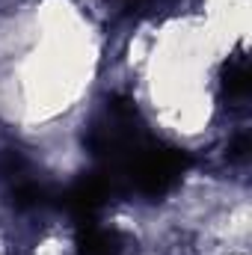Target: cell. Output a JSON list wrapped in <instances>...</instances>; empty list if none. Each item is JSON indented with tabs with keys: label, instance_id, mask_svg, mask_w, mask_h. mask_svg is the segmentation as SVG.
Returning a JSON list of instances; mask_svg holds the SVG:
<instances>
[{
	"label": "cell",
	"instance_id": "obj_1",
	"mask_svg": "<svg viewBox=\"0 0 252 255\" xmlns=\"http://www.w3.org/2000/svg\"><path fill=\"white\" fill-rule=\"evenodd\" d=\"M187 169H190V154L184 148L148 136L142 142V148L119 172L116 187H130L145 199H160L184 178Z\"/></svg>",
	"mask_w": 252,
	"mask_h": 255
},
{
	"label": "cell",
	"instance_id": "obj_2",
	"mask_svg": "<svg viewBox=\"0 0 252 255\" xmlns=\"http://www.w3.org/2000/svg\"><path fill=\"white\" fill-rule=\"evenodd\" d=\"M113 193L116 187L104 172H86L74 184H68L60 199H63V208L77 223H86V220H95V214L110 202Z\"/></svg>",
	"mask_w": 252,
	"mask_h": 255
},
{
	"label": "cell",
	"instance_id": "obj_3",
	"mask_svg": "<svg viewBox=\"0 0 252 255\" xmlns=\"http://www.w3.org/2000/svg\"><path fill=\"white\" fill-rule=\"evenodd\" d=\"M74 253L77 255H119V235L113 229L98 226L95 220H86L77 229Z\"/></svg>",
	"mask_w": 252,
	"mask_h": 255
},
{
	"label": "cell",
	"instance_id": "obj_4",
	"mask_svg": "<svg viewBox=\"0 0 252 255\" xmlns=\"http://www.w3.org/2000/svg\"><path fill=\"white\" fill-rule=\"evenodd\" d=\"M252 89L250 80V57L247 54H235L229 63L223 65V95L232 101H247Z\"/></svg>",
	"mask_w": 252,
	"mask_h": 255
},
{
	"label": "cell",
	"instance_id": "obj_5",
	"mask_svg": "<svg viewBox=\"0 0 252 255\" xmlns=\"http://www.w3.org/2000/svg\"><path fill=\"white\" fill-rule=\"evenodd\" d=\"M9 196H12V205H15L18 211H33V208H42V205L51 199V193L45 190L39 181H30V178H18Z\"/></svg>",
	"mask_w": 252,
	"mask_h": 255
},
{
	"label": "cell",
	"instance_id": "obj_6",
	"mask_svg": "<svg viewBox=\"0 0 252 255\" xmlns=\"http://www.w3.org/2000/svg\"><path fill=\"white\" fill-rule=\"evenodd\" d=\"M21 172H24V157L18 154V151H12V148H6L3 154H0V178H21Z\"/></svg>",
	"mask_w": 252,
	"mask_h": 255
},
{
	"label": "cell",
	"instance_id": "obj_7",
	"mask_svg": "<svg viewBox=\"0 0 252 255\" xmlns=\"http://www.w3.org/2000/svg\"><path fill=\"white\" fill-rule=\"evenodd\" d=\"M250 151H252V139H250V133H247V130H244V133H238V136L229 142V160H232V163H247Z\"/></svg>",
	"mask_w": 252,
	"mask_h": 255
}]
</instances>
